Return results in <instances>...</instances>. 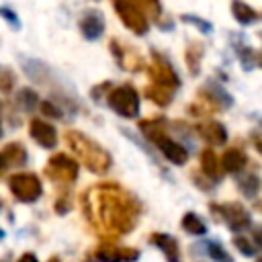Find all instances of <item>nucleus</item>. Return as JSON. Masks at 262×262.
I'll return each mask as SVG.
<instances>
[{
    "mask_svg": "<svg viewBox=\"0 0 262 262\" xmlns=\"http://www.w3.org/2000/svg\"><path fill=\"white\" fill-rule=\"evenodd\" d=\"M158 147H160V151L172 162V164H184L186 162V158H188V154H186V149L178 143V141H174L172 137H168L166 133H160V135H156L154 139H151Z\"/></svg>",
    "mask_w": 262,
    "mask_h": 262,
    "instance_id": "obj_7",
    "label": "nucleus"
},
{
    "mask_svg": "<svg viewBox=\"0 0 262 262\" xmlns=\"http://www.w3.org/2000/svg\"><path fill=\"white\" fill-rule=\"evenodd\" d=\"M39 108H41V113L47 115V117H53V119H59V117H61V111H59L55 104H51L49 100L39 102Z\"/></svg>",
    "mask_w": 262,
    "mask_h": 262,
    "instance_id": "obj_24",
    "label": "nucleus"
},
{
    "mask_svg": "<svg viewBox=\"0 0 262 262\" xmlns=\"http://www.w3.org/2000/svg\"><path fill=\"white\" fill-rule=\"evenodd\" d=\"M182 225H184V229H186V231H190V233H199V235H201V233H205V229H207V227H205V223H203L194 213H188V215L184 217Z\"/></svg>",
    "mask_w": 262,
    "mask_h": 262,
    "instance_id": "obj_22",
    "label": "nucleus"
},
{
    "mask_svg": "<svg viewBox=\"0 0 262 262\" xmlns=\"http://www.w3.org/2000/svg\"><path fill=\"white\" fill-rule=\"evenodd\" d=\"M27 160V151L20 143H10L4 147V154H2V162L8 164V166H20L23 162Z\"/></svg>",
    "mask_w": 262,
    "mask_h": 262,
    "instance_id": "obj_15",
    "label": "nucleus"
},
{
    "mask_svg": "<svg viewBox=\"0 0 262 262\" xmlns=\"http://www.w3.org/2000/svg\"><path fill=\"white\" fill-rule=\"evenodd\" d=\"M111 49H113L115 57L119 59V63H121L123 68L133 70V72L141 68V57H139L137 53H133V51H129V49H125V47H121L117 41H113V43H111Z\"/></svg>",
    "mask_w": 262,
    "mask_h": 262,
    "instance_id": "obj_10",
    "label": "nucleus"
},
{
    "mask_svg": "<svg viewBox=\"0 0 262 262\" xmlns=\"http://www.w3.org/2000/svg\"><path fill=\"white\" fill-rule=\"evenodd\" d=\"M20 262H37V258H35V256H31V254H25V256L20 258Z\"/></svg>",
    "mask_w": 262,
    "mask_h": 262,
    "instance_id": "obj_31",
    "label": "nucleus"
},
{
    "mask_svg": "<svg viewBox=\"0 0 262 262\" xmlns=\"http://www.w3.org/2000/svg\"><path fill=\"white\" fill-rule=\"evenodd\" d=\"M172 94H174V90L164 88V86H156V84H151V86L145 88V96L149 100H154L156 104H160V106L170 104L172 102Z\"/></svg>",
    "mask_w": 262,
    "mask_h": 262,
    "instance_id": "obj_16",
    "label": "nucleus"
},
{
    "mask_svg": "<svg viewBox=\"0 0 262 262\" xmlns=\"http://www.w3.org/2000/svg\"><path fill=\"white\" fill-rule=\"evenodd\" d=\"M2 235H4V233H2V229H0V237H2Z\"/></svg>",
    "mask_w": 262,
    "mask_h": 262,
    "instance_id": "obj_33",
    "label": "nucleus"
},
{
    "mask_svg": "<svg viewBox=\"0 0 262 262\" xmlns=\"http://www.w3.org/2000/svg\"><path fill=\"white\" fill-rule=\"evenodd\" d=\"M154 244H158L168 254V258L172 262H178V258H176V244H174L172 237H168V235H154Z\"/></svg>",
    "mask_w": 262,
    "mask_h": 262,
    "instance_id": "obj_20",
    "label": "nucleus"
},
{
    "mask_svg": "<svg viewBox=\"0 0 262 262\" xmlns=\"http://www.w3.org/2000/svg\"><path fill=\"white\" fill-rule=\"evenodd\" d=\"M147 74H149L151 84H156V86H164L170 90H176L180 86V78L176 76L172 66L166 61V57H162L160 53H154V61H151Z\"/></svg>",
    "mask_w": 262,
    "mask_h": 262,
    "instance_id": "obj_5",
    "label": "nucleus"
},
{
    "mask_svg": "<svg viewBox=\"0 0 262 262\" xmlns=\"http://www.w3.org/2000/svg\"><path fill=\"white\" fill-rule=\"evenodd\" d=\"M18 104H20L25 111H31V108H35V106L39 104V96H37L31 88H23V90L18 92Z\"/></svg>",
    "mask_w": 262,
    "mask_h": 262,
    "instance_id": "obj_21",
    "label": "nucleus"
},
{
    "mask_svg": "<svg viewBox=\"0 0 262 262\" xmlns=\"http://www.w3.org/2000/svg\"><path fill=\"white\" fill-rule=\"evenodd\" d=\"M254 239H256V242L262 246V227H258V229L254 231Z\"/></svg>",
    "mask_w": 262,
    "mask_h": 262,
    "instance_id": "obj_30",
    "label": "nucleus"
},
{
    "mask_svg": "<svg viewBox=\"0 0 262 262\" xmlns=\"http://www.w3.org/2000/svg\"><path fill=\"white\" fill-rule=\"evenodd\" d=\"M115 10H117L121 23L127 29H131L135 35H145L147 33V29H149L147 16L137 6H133L129 0H115Z\"/></svg>",
    "mask_w": 262,
    "mask_h": 262,
    "instance_id": "obj_3",
    "label": "nucleus"
},
{
    "mask_svg": "<svg viewBox=\"0 0 262 262\" xmlns=\"http://www.w3.org/2000/svg\"><path fill=\"white\" fill-rule=\"evenodd\" d=\"M235 246H237L246 256H252V252H254V248H252L244 237H235Z\"/></svg>",
    "mask_w": 262,
    "mask_h": 262,
    "instance_id": "obj_28",
    "label": "nucleus"
},
{
    "mask_svg": "<svg viewBox=\"0 0 262 262\" xmlns=\"http://www.w3.org/2000/svg\"><path fill=\"white\" fill-rule=\"evenodd\" d=\"M182 20H184V23H190V25H194V27H199L203 33H211V31H213L211 23H207V20H203V18L194 16V14H184V16H182Z\"/></svg>",
    "mask_w": 262,
    "mask_h": 262,
    "instance_id": "obj_23",
    "label": "nucleus"
},
{
    "mask_svg": "<svg viewBox=\"0 0 262 262\" xmlns=\"http://www.w3.org/2000/svg\"><path fill=\"white\" fill-rule=\"evenodd\" d=\"M8 186L18 201L33 203L41 194V182L35 174H14L8 178Z\"/></svg>",
    "mask_w": 262,
    "mask_h": 262,
    "instance_id": "obj_4",
    "label": "nucleus"
},
{
    "mask_svg": "<svg viewBox=\"0 0 262 262\" xmlns=\"http://www.w3.org/2000/svg\"><path fill=\"white\" fill-rule=\"evenodd\" d=\"M209 252H211V256H213L217 262H231V258L225 254V250L219 248L217 244H209Z\"/></svg>",
    "mask_w": 262,
    "mask_h": 262,
    "instance_id": "obj_26",
    "label": "nucleus"
},
{
    "mask_svg": "<svg viewBox=\"0 0 262 262\" xmlns=\"http://www.w3.org/2000/svg\"><path fill=\"white\" fill-rule=\"evenodd\" d=\"M252 141H254L256 149L262 154V131H254V133H252Z\"/></svg>",
    "mask_w": 262,
    "mask_h": 262,
    "instance_id": "obj_29",
    "label": "nucleus"
},
{
    "mask_svg": "<svg viewBox=\"0 0 262 262\" xmlns=\"http://www.w3.org/2000/svg\"><path fill=\"white\" fill-rule=\"evenodd\" d=\"M47 174L55 180H63V182H70L78 176V164L68 158L66 154H57L49 160L47 164Z\"/></svg>",
    "mask_w": 262,
    "mask_h": 262,
    "instance_id": "obj_6",
    "label": "nucleus"
},
{
    "mask_svg": "<svg viewBox=\"0 0 262 262\" xmlns=\"http://www.w3.org/2000/svg\"><path fill=\"white\" fill-rule=\"evenodd\" d=\"M80 31L86 39L90 41H96L102 33H104V18H102V12L98 10H88L82 20H80Z\"/></svg>",
    "mask_w": 262,
    "mask_h": 262,
    "instance_id": "obj_9",
    "label": "nucleus"
},
{
    "mask_svg": "<svg viewBox=\"0 0 262 262\" xmlns=\"http://www.w3.org/2000/svg\"><path fill=\"white\" fill-rule=\"evenodd\" d=\"M231 12H233V18L242 25H252L256 20H260V12H256L252 6H248L246 2H239V0H233L231 2Z\"/></svg>",
    "mask_w": 262,
    "mask_h": 262,
    "instance_id": "obj_12",
    "label": "nucleus"
},
{
    "mask_svg": "<svg viewBox=\"0 0 262 262\" xmlns=\"http://www.w3.org/2000/svg\"><path fill=\"white\" fill-rule=\"evenodd\" d=\"M201 135H203L209 143H213V145H221V143H225V139H227L225 127H223L221 123H217V121H207V123H203V125H201Z\"/></svg>",
    "mask_w": 262,
    "mask_h": 262,
    "instance_id": "obj_11",
    "label": "nucleus"
},
{
    "mask_svg": "<svg viewBox=\"0 0 262 262\" xmlns=\"http://www.w3.org/2000/svg\"><path fill=\"white\" fill-rule=\"evenodd\" d=\"M0 135H2V121H0Z\"/></svg>",
    "mask_w": 262,
    "mask_h": 262,
    "instance_id": "obj_32",
    "label": "nucleus"
},
{
    "mask_svg": "<svg viewBox=\"0 0 262 262\" xmlns=\"http://www.w3.org/2000/svg\"><path fill=\"white\" fill-rule=\"evenodd\" d=\"M133 6H137L145 16H151V18H158L162 8H160V2L158 0H129Z\"/></svg>",
    "mask_w": 262,
    "mask_h": 262,
    "instance_id": "obj_19",
    "label": "nucleus"
},
{
    "mask_svg": "<svg viewBox=\"0 0 262 262\" xmlns=\"http://www.w3.org/2000/svg\"><path fill=\"white\" fill-rule=\"evenodd\" d=\"M201 164H203L205 174H209V176H213V178L219 176V160H217V156H215L211 149H205V151H203Z\"/></svg>",
    "mask_w": 262,
    "mask_h": 262,
    "instance_id": "obj_18",
    "label": "nucleus"
},
{
    "mask_svg": "<svg viewBox=\"0 0 262 262\" xmlns=\"http://www.w3.org/2000/svg\"><path fill=\"white\" fill-rule=\"evenodd\" d=\"M248 158L242 149H227L223 156H221V168L227 170V172H239L244 166H246Z\"/></svg>",
    "mask_w": 262,
    "mask_h": 262,
    "instance_id": "obj_13",
    "label": "nucleus"
},
{
    "mask_svg": "<svg viewBox=\"0 0 262 262\" xmlns=\"http://www.w3.org/2000/svg\"><path fill=\"white\" fill-rule=\"evenodd\" d=\"M221 211H223L225 221H229L231 227H244L250 221L248 213L242 207H237V205H225V207H221Z\"/></svg>",
    "mask_w": 262,
    "mask_h": 262,
    "instance_id": "obj_14",
    "label": "nucleus"
},
{
    "mask_svg": "<svg viewBox=\"0 0 262 262\" xmlns=\"http://www.w3.org/2000/svg\"><path fill=\"white\" fill-rule=\"evenodd\" d=\"M66 141L70 143V147L74 149V154L96 174H102L108 170L111 166V156L92 139H88L86 135H82L80 131H68L66 133Z\"/></svg>",
    "mask_w": 262,
    "mask_h": 262,
    "instance_id": "obj_1",
    "label": "nucleus"
},
{
    "mask_svg": "<svg viewBox=\"0 0 262 262\" xmlns=\"http://www.w3.org/2000/svg\"><path fill=\"white\" fill-rule=\"evenodd\" d=\"M106 102L108 106L121 115V117H127V119H133L139 115V94L133 86L125 84V86H117L111 90V94L106 96Z\"/></svg>",
    "mask_w": 262,
    "mask_h": 262,
    "instance_id": "obj_2",
    "label": "nucleus"
},
{
    "mask_svg": "<svg viewBox=\"0 0 262 262\" xmlns=\"http://www.w3.org/2000/svg\"><path fill=\"white\" fill-rule=\"evenodd\" d=\"M184 57H186V63L190 68V74L196 76L199 74V66H201V57H203V45L196 43V41L194 43H188Z\"/></svg>",
    "mask_w": 262,
    "mask_h": 262,
    "instance_id": "obj_17",
    "label": "nucleus"
},
{
    "mask_svg": "<svg viewBox=\"0 0 262 262\" xmlns=\"http://www.w3.org/2000/svg\"><path fill=\"white\" fill-rule=\"evenodd\" d=\"M29 131H31V137H33L41 147H47V149L55 147V143H57V133H55V127H53V125H49V123H45V121H41V119H33Z\"/></svg>",
    "mask_w": 262,
    "mask_h": 262,
    "instance_id": "obj_8",
    "label": "nucleus"
},
{
    "mask_svg": "<svg viewBox=\"0 0 262 262\" xmlns=\"http://www.w3.org/2000/svg\"><path fill=\"white\" fill-rule=\"evenodd\" d=\"M239 184H242V190H244L246 194H254L256 188H258V178H256V176H246Z\"/></svg>",
    "mask_w": 262,
    "mask_h": 262,
    "instance_id": "obj_25",
    "label": "nucleus"
},
{
    "mask_svg": "<svg viewBox=\"0 0 262 262\" xmlns=\"http://www.w3.org/2000/svg\"><path fill=\"white\" fill-rule=\"evenodd\" d=\"M0 168H2V158H0Z\"/></svg>",
    "mask_w": 262,
    "mask_h": 262,
    "instance_id": "obj_34",
    "label": "nucleus"
},
{
    "mask_svg": "<svg viewBox=\"0 0 262 262\" xmlns=\"http://www.w3.org/2000/svg\"><path fill=\"white\" fill-rule=\"evenodd\" d=\"M0 14H2V16H4V18H6V20H8V23H10L12 27H14V29H18V27H20V23H18V18H16V14H14V12L10 10V8H6V6H2V8H0Z\"/></svg>",
    "mask_w": 262,
    "mask_h": 262,
    "instance_id": "obj_27",
    "label": "nucleus"
}]
</instances>
